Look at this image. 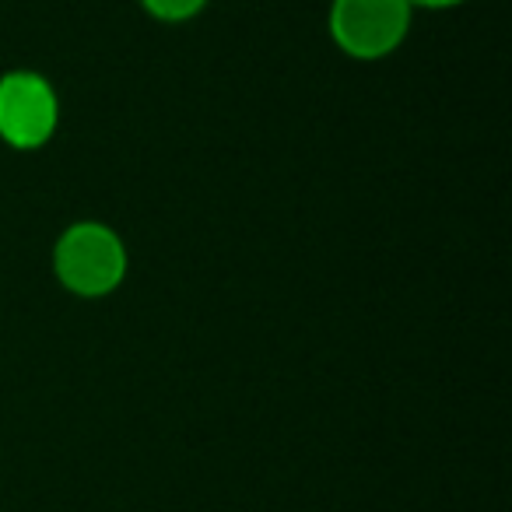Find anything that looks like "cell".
I'll return each mask as SVG.
<instances>
[{
    "instance_id": "obj_1",
    "label": "cell",
    "mask_w": 512,
    "mask_h": 512,
    "mask_svg": "<svg viewBox=\"0 0 512 512\" xmlns=\"http://www.w3.org/2000/svg\"><path fill=\"white\" fill-rule=\"evenodd\" d=\"M53 274L71 295L102 299L127 274V246L102 221H74L53 249Z\"/></svg>"
},
{
    "instance_id": "obj_2",
    "label": "cell",
    "mask_w": 512,
    "mask_h": 512,
    "mask_svg": "<svg viewBox=\"0 0 512 512\" xmlns=\"http://www.w3.org/2000/svg\"><path fill=\"white\" fill-rule=\"evenodd\" d=\"M411 11L407 0H334L330 36L348 57L383 60L407 39Z\"/></svg>"
},
{
    "instance_id": "obj_3",
    "label": "cell",
    "mask_w": 512,
    "mask_h": 512,
    "mask_svg": "<svg viewBox=\"0 0 512 512\" xmlns=\"http://www.w3.org/2000/svg\"><path fill=\"white\" fill-rule=\"evenodd\" d=\"M60 102L53 85L36 71H11L0 78V137L18 151H36L53 137Z\"/></svg>"
},
{
    "instance_id": "obj_4",
    "label": "cell",
    "mask_w": 512,
    "mask_h": 512,
    "mask_svg": "<svg viewBox=\"0 0 512 512\" xmlns=\"http://www.w3.org/2000/svg\"><path fill=\"white\" fill-rule=\"evenodd\" d=\"M144 11L158 22H169V25H179V22H190L204 11L207 0H141Z\"/></svg>"
},
{
    "instance_id": "obj_5",
    "label": "cell",
    "mask_w": 512,
    "mask_h": 512,
    "mask_svg": "<svg viewBox=\"0 0 512 512\" xmlns=\"http://www.w3.org/2000/svg\"><path fill=\"white\" fill-rule=\"evenodd\" d=\"M411 8H456V4H463V0H407Z\"/></svg>"
}]
</instances>
